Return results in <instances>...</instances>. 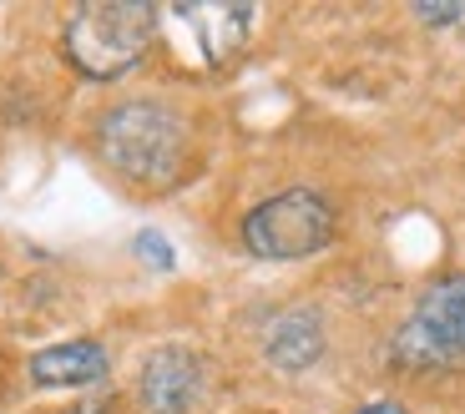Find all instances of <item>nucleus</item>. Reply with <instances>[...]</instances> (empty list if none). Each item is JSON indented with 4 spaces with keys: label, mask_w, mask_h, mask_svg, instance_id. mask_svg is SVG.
<instances>
[{
    "label": "nucleus",
    "mask_w": 465,
    "mask_h": 414,
    "mask_svg": "<svg viewBox=\"0 0 465 414\" xmlns=\"http://www.w3.org/2000/svg\"><path fill=\"white\" fill-rule=\"evenodd\" d=\"M96 147H102V157L122 177L157 187V182H173L177 177L187 137H183V122L167 106L132 102V106L106 112V122L96 127Z\"/></svg>",
    "instance_id": "obj_1"
},
{
    "label": "nucleus",
    "mask_w": 465,
    "mask_h": 414,
    "mask_svg": "<svg viewBox=\"0 0 465 414\" xmlns=\"http://www.w3.org/2000/svg\"><path fill=\"white\" fill-rule=\"evenodd\" d=\"M152 31H157V5H137V0L82 5L66 21V56L82 76L112 81L142 61Z\"/></svg>",
    "instance_id": "obj_2"
},
{
    "label": "nucleus",
    "mask_w": 465,
    "mask_h": 414,
    "mask_svg": "<svg viewBox=\"0 0 465 414\" xmlns=\"http://www.w3.org/2000/svg\"><path fill=\"white\" fill-rule=\"evenodd\" d=\"M334 238V207L309 187L258 202L243 218V248L258 258H309Z\"/></svg>",
    "instance_id": "obj_3"
},
{
    "label": "nucleus",
    "mask_w": 465,
    "mask_h": 414,
    "mask_svg": "<svg viewBox=\"0 0 465 414\" xmlns=\"http://www.w3.org/2000/svg\"><path fill=\"white\" fill-rule=\"evenodd\" d=\"M400 364H450L465 354V278H440L395 339Z\"/></svg>",
    "instance_id": "obj_4"
},
{
    "label": "nucleus",
    "mask_w": 465,
    "mask_h": 414,
    "mask_svg": "<svg viewBox=\"0 0 465 414\" xmlns=\"http://www.w3.org/2000/svg\"><path fill=\"white\" fill-rule=\"evenodd\" d=\"M203 394V364L187 349H163L142 369V404L152 414H187Z\"/></svg>",
    "instance_id": "obj_5"
},
{
    "label": "nucleus",
    "mask_w": 465,
    "mask_h": 414,
    "mask_svg": "<svg viewBox=\"0 0 465 414\" xmlns=\"http://www.w3.org/2000/svg\"><path fill=\"white\" fill-rule=\"evenodd\" d=\"M173 21L193 25V41H198V51H203V66H223V61L248 41L253 11H248V5H177Z\"/></svg>",
    "instance_id": "obj_6"
},
{
    "label": "nucleus",
    "mask_w": 465,
    "mask_h": 414,
    "mask_svg": "<svg viewBox=\"0 0 465 414\" xmlns=\"http://www.w3.org/2000/svg\"><path fill=\"white\" fill-rule=\"evenodd\" d=\"M102 374H106V354L92 339H71V344L41 349L31 359V380L41 389H76V384H96Z\"/></svg>",
    "instance_id": "obj_7"
},
{
    "label": "nucleus",
    "mask_w": 465,
    "mask_h": 414,
    "mask_svg": "<svg viewBox=\"0 0 465 414\" xmlns=\"http://www.w3.org/2000/svg\"><path fill=\"white\" fill-rule=\"evenodd\" d=\"M319 354H324V334H319L314 313H289V319L273 323V334H268V359H273L279 369H309Z\"/></svg>",
    "instance_id": "obj_8"
},
{
    "label": "nucleus",
    "mask_w": 465,
    "mask_h": 414,
    "mask_svg": "<svg viewBox=\"0 0 465 414\" xmlns=\"http://www.w3.org/2000/svg\"><path fill=\"white\" fill-rule=\"evenodd\" d=\"M137 253L147 258L152 268H173V248H167L157 232H137Z\"/></svg>",
    "instance_id": "obj_9"
},
{
    "label": "nucleus",
    "mask_w": 465,
    "mask_h": 414,
    "mask_svg": "<svg viewBox=\"0 0 465 414\" xmlns=\"http://www.w3.org/2000/svg\"><path fill=\"white\" fill-rule=\"evenodd\" d=\"M415 15L430 25H455V21H465V5H420Z\"/></svg>",
    "instance_id": "obj_10"
},
{
    "label": "nucleus",
    "mask_w": 465,
    "mask_h": 414,
    "mask_svg": "<svg viewBox=\"0 0 465 414\" xmlns=\"http://www.w3.org/2000/svg\"><path fill=\"white\" fill-rule=\"evenodd\" d=\"M360 414H405V409H395V404H370V409H360Z\"/></svg>",
    "instance_id": "obj_11"
}]
</instances>
